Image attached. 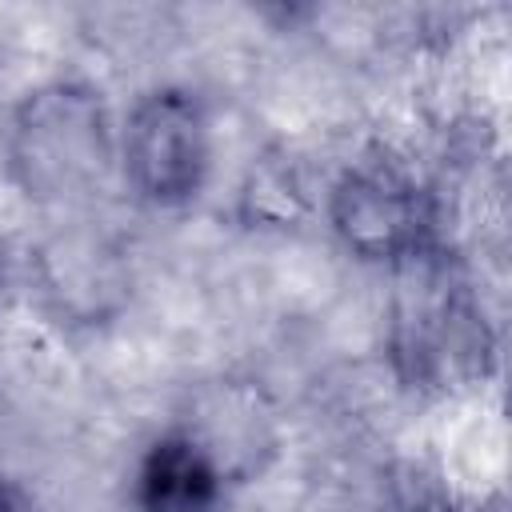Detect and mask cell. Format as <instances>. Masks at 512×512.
I'll return each instance as SVG.
<instances>
[{"instance_id":"1","label":"cell","mask_w":512,"mask_h":512,"mask_svg":"<svg viewBox=\"0 0 512 512\" xmlns=\"http://www.w3.org/2000/svg\"><path fill=\"white\" fill-rule=\"evenodd\" d=\"M124 164L136 192L152 204L196 196L208 172V112L200 96L184 88L144 96L124 128Z\"/></svg>"},{"instance_id":"2","label":"cell","mask_w":512,"mask_h":512,"mask_svg":"<svg viewBox=\"0 0 512 512\" xmlns=\"http://www.w3.org/2000/svg\"><path fill=\"white\" fill-rule=\"evenodd\" d=\"M332 224L352 252L372 260H396L420 248L428 216L420 192L404 176L368 168L344 176V184L336 188Z\"/></svg>"},{"instance_id":"3","label":"cell","mask_w":512,"mask_h":512,"mask_svg":"<svg viewBox=\"0 0 512 512\" xmlns=\"http://www.w3.org/2000/svg\"><path fill=\"white\" fill-rule=\"evenodd\" d=\"M220 476L208 452L188 436H164L140 464L144 512H208L216 504Z\"/></svg>"}]
</instances>
